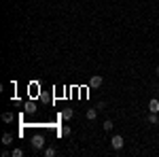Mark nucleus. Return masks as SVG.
<instances>
[{
  "label": "nucleus",
  "instance_id": "f257e3e1",
  "mask_svg": "<svg viewBox=\"0 0 159 157\" xmlns=\"http://www.w3.org/2000/svg\"><path fill=\"white\" fill-rule=\"evenodd\" d=\"M30 142H32V149H43V146H45V142H47V140H45V136H43V134H36V136H32V140H30Z\"/></svg>",
  "mask_w": 159,
  "mask_h": 157
},
{
  "label": "nucleus",
  "instance_id": "7ed1b4c3",
  "mask_svg": "<svg viewBox=\"0 0 159 157\" xmlns=\"http://www.w3.org/2000/svg\"><path fill=\"white\" fill-rule=\"evenodd\" d=\"M102 83H104V79H102L100 74H93V76L89 79V87H91V89H98V87H102Z\"/></svg>",
  "mask_w": 159,
  "mask_h": 157
},
{
  "label": "nucleus",
  "instance_id": "1a4fd4ad",
  "mask_svg": "<svg viewBox=\"0 0 159 157\" xmlns=\"http://www.w3.org/2000/svg\"><path fill=\"white\" fill-rule=\"evenodd\" d=\"M85 115H87V119H89V121H93L96 117H98V110H96V109H89Z\"/></svg>",
  "mask_w": 159,
  "mask_h": 157
},
{
  "label": "nucleus",
  "instance_id": "ddd939ff",
  "mask_svg": "<svg viewBox=\"0 0 159 157\" xmlns=\"http://www.w3.org/2000/svg\"><path fill=\"white\" fill-rule=\"evenodd\" d=\"M70 132H72V130H70L68 125H61V130H60V134H61V136H70Z\"/></svg>",
  "mask_w": 159,
  "mask_h": 157
},
{
  "label": "nucleus",
  "instance_id": "0eeeda50",
  "mask_svg": "<svg viewBox=\"0 0 159 157\" xmlns=\"http://www.w3.org/2000/svg\"><path fill=\"white\" fill-rule=\"evenodd\" d=\"M57 153V149L55 146H45V157H53Z\"/></svg>",
  "mask_w": 159,
  "mask_h": 157
},
{
  "label": "nucleus",
  "instance_id": "20e7f679",
  "mask_svg": "<svg viewBox=\"0 0 159 157\" xmlns=\"http://www.w3.org/2000/svg\"><path fill=\"white\" fill-rule=\"evenodd\" d=\"M148 113H159V100L157 98H153V100L148 102Z\"/></svg>",
  "mask_w": 159,
  "mask_h": 157
},
{
  "label": "nucleus",
  "instance_id": "4468645a",
  "mask_svg": "<svg viewBox=\"0 0 159 157\" xmlns=\"http://www.w3.org/2000/svg\"><path fill=\"white\" fill-rule=\"evenodd\" d=\"M102 127H104L106 132H110V130H112V121H110V119H106L104 123H102Z\"/></svg>",
  "mask_w": 159,
  "mask_h": 157
},
{
  "label": "nucleus",
  "instance_id": "9d476101",
  "mask_svg": "<svg viewBox=\"0 0 159 157\" xmlns=\"http://www.w3.org/2000/svg\"><path fill=\"white\" fill-rule=\"evenodd\" d=\"M157 121H159L157 113H148V123H151V125H155V123H157Z\"/></svg>",
  "mask_w": 159,
  "mask_h": 157
},
{
  "label": "nucleus",
  "instance_id": "6e6552de",
  "mask_svg": "<svg viewBox=\"0 0 159 157\" xmlns=\"http://www.w3.org/2000/svg\"><path fill=\"white\" fill-rule=\"evenodd\" d=\"M11 142H13V136H11V134H2V145L9 146Z\"/></svg>",
  "mask_w": 159,
  "mask_h": 157
},
{
  "label": "nucleus",
  "instance_id": "39448f33",
  "mask_svg": "<svg viewBox=\"0 0 159 157\" xmlns=\"http://www.w3.org/2000/svg\"><path fill=\"white\" fill-rule=\"evenodd\" d=\"M72 117H74V110L72 109H64V110H61V119H64V121H70Z\"/></svg>",
  "mask_w": 159,
  "mask_h": 157
},
{
  "label": "nucleus",
  "instance_id": "9b49d317",
  "mask_svg": "<svg viewBox=\"0 0 159 157\" xmlns=\"http://www.w3.org/2000/svg\"><path fill=\"white\" fill-rule=\"evenodd\" d=\"M11 155H13V157H24V149H19V146H15V149L11 151Z\"/></svg>",
  "mask_w": 159,
  "mask_h": 157
},
{
  "label": "nucleus",
  "instance_id": "423d86ee",
  "mask_svg": "<svg viewBox=\"0 0 159 157\" xmlns=\"http://www.w3.org/2000/svg\"><path fill=\"white\" fill-rule=\"evenodd\" d=\"M24 110L28 113V115H34V113H36V104H34V102H28Z\"/></svg>",
  "mask_w": 159,
  "mask_h": 157
},
{
  "label": "nucleus",
  "instance_id": "f8f14e48",
  "mask_svg": "<svg viewBox=\"0 0 159 157\" xmlns=\"http://www.w3.org/2000/svg\"><path fill=\"white\" fill-rule=\"evenodd\" d=\"M13 119H15V117H13V113H2V121H4V123H11Z\"/></svg>",
  "mask_w": 159,
  "mask_h": 157
},
{
  "label": "nucleus",
  "instance_id": "2eb2a0df",
  "mask_svg": "<svg viewBox=\"0 0 159 157\" xmlns=\"http://www.w3.org/2000/svg\"><path fill=\"white\" fill-rule=\"evenodd\" d=\"M157 74H159V66H157Z\"/></svg>",
  "mask_w": 159,
  "mask_h": 157
},
{
  "label": "nucleus",
  "instance_id": "f03ea898",
  "mask_svg": "<svg viewBox=\"0 0 159 157\" xmlns=\"http://www.w3.org/2000/svg\"><path fill=\"white\" fill-rule=\"evenodd\" d=\"M110 145H112V149H115V151H119V149H123V145H125V140H123V136H119V134H115V136L110 138Z\"/></svg>",
  "mask_w": 159,
  "mask_h": 157
}]
</instances>
